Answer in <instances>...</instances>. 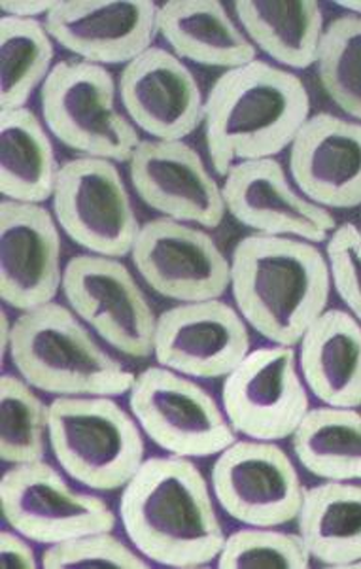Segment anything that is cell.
I'll list each match as a JSON object with an SVG mask.
<instances>
[{
	"mask_svg": "<svg viewBox=\"0 0 361 569\" xmlns=\"http://www.w3.org/2000/svg\"><path fill=\"white\" fill-rule=\"evenodd\" d=\"M121 525L142 557L166 568H203L225 543L209 482L190 458L144 460L123 487Z\"/></svg>",
	"mask_w": 361,
	"mask_h": 569,
	"instance_id": "cell-1",
	"label": "cell"
},
{
	"mask_svg": "<svg viewBox=\"0 0 361 569\" xmlns=\"http://www.w3.org/2000/svg\"><path fill=\"white\" fill-rule=\"evenodd\" d=\"M311 118V97L298 74L255 59L218 77L204 101V139L214 171L271 159L292 146Z\"/></svg>",
	"mask_w": 361,
	"mask_h": 569,
	"instance_id": "cell-2",
	"label": "cell"
},
{
	"mask_svg": "<svg viewBox=\"0 0 361 569\" xmlns=\"http://www.w3.org/2000/svg\"><path fill=\"white\" fill-rule=\"evenodd\" d=\"M231 290L239 315L267 341L295 347L328 310V258L312 242L250 234L231 256Z\"/></svg>",
	"mask_w": 361,
	"mask_h": 569,
	"instance_id": "cell-3",
	"label": "cell"
},
{
	"mask_svg": "<svg viewBox=\"0 0 361 569\" xmlns=\"http://www.w3.org/2000/svg\"><path fill=\"white\" fill-rule=\"evenodd\" d=\"M10 358L32 388L58 398H114L131 392L137 379L56 301L26 310L13 322Z\"/></svg>",
	"mask_w": 361,
	"mask_h": 569,
	"instance_id": "cell-4",
	"label": "cell"
},
{
	"mask_svg": "<svg viewBox=\"0 0 361 569\" xmlns=\"http://www.w3.org/2000/svg\"><path fill=\"white\" fill-rule=\"evenodd\" d=\"M48 439L72 481L102 492L126 487L147 452L139 422L107 396L53 399Z\"/></svg>",
	"mask_w": 361,
	"mask_h": 569,
	"instance_id": "cell-5",
	"label": "cell"
},
{
	"mask_svg": "<svg viewBox=\"0 0 361 569\" xmlns=\"http://www.w3.org/2000/svg\"><path fill=\"white\" fill-rule=\"evenodd\" d=\"M116 91L114 78L101 64L63 59L40 88L44 123L83 158L131 161L142 140L116 108Z\"/></svg>",
	"mask_w": 361,
	"mask_h": 569,
	"instance_id": "cell-6",
	"label": "cell"
},
{
	"mask_svg": "<svg viewBox=\"0 0 361 569\" xmlns=\"http://www.w3.org/2000/svg\"><path fill=\"white\" fill-rule=\"evenodd\" d=\"M129 407L140 430L171 456L209 458L237 441L223 407L203 387L167 367L137 375Z\"/></svg>",
	"mask_w": 361,
	"mask_h": 569,
	"instance_id": "cell-7",
	"label": "cell"
},
{
	"mask_svg": "<svg viewBox=\"0 0 361 569\" xmlns=\"http://www.w3.org/2000/svg\"><path fill=\"white\" fill-rule=\"evenodd\" d=\"M53 214L70 241L116 260L133 252L142 228L123 178L108 159L77 158L61 164Z\"/></svg>",
	"mask_w": 361,
	"mask_h": 569,
	"instance_id": "cell-8",
	"label": "cell"
},
{
	"mask_svg": "<svg viewBox=\"0 0 361 569\" xmlns=\"http://www.w3.org/2000/svg\"><path fill=\"white\" fill-rule=\"evenodd\" d=\"M0 511L12 530L42 545L112 531L118 525L107 501L70 487L58 469L44 460L4 471L0 479Z\"/></svg>",
	"mask_w": 361,
	"mask_h": 569,
	"instance_id": "cell-9",
	"label": "cell"
},
{
	"mask_svg": "<svg viewBox=\"0 0 361 569\" xmlns=\"http://www.w3.org/2000/svg\"><path fill=\"white\" fill-rule=\"evenodd\" d=\"M222 407L241 436L255 441L292 437L311 411L293 347L250 350L223 380Z\"/></svg>",
	"mask_w": 361,
	"mask_h": 569,
	"instance_id": "cell-10",
	"label": "cell"
},
{
	"mask_svg": "<svg viewBox=\"0 0 361 569\" xmlns=\"http://www.w3.org/2000/svg\"><path fill=\"white\" fill-rule=\"evenodd\" d=\"M63 293L72 312L121 355H153L158 318L120 260L97 253L74 256L64 267Z\"/></svg>",
	"mask_w": 361,
	"mask_h": 569,
	"instance_id": "cell-11",
	"label": "cell"
},
{
	"mask_svg": "<svg viewBox=\"0 0 361 569\" xmlns=\"http://www.w3.org/2000/svg\"><path fill=\"white\" fill-rule=\"evenodd\" d=\"M210 482L223 511L247 526L288 525L303 503L298 468L273 441H234L218 455Z\"/></svg>",
	"mask_w": 361,
	"mask_h": 569,
	"instance_id": "cell-12",
	"label": "cell"
},
{
	"mask_svg": "<svg viewBox=\"0 0 361 569\" xmlns=\"http://www.w3.org/2000/svg\"><path fill=\"white\" fill-rule=\"evenodd\" d=\"M131 258L153 291L180 303L220 299L231 282V263L212 237L169 218L140 228Z\"/></svg>",
	"mask_w": 361,
	"mask_h": 569,
	"instance_id": "cell-13",
	"label": "cell"
},
{
	"mask_svg": "<svg viewBox=\"0 0 361 569\" xmlns=\"http://www.w3.org/2000/svg\"><path fill=\"white\" fill-rule=\"evenodd\" d=\"M248 352L247 322L222 299L177 305L156 323V360L184 377L225 379Z\"/></svg>",
	"mask_w": 361,
	"mask_h": 569,
	"instance_id": "cell-14",
	"label": "cell"
},
{
	"mask_svg": "<svg viewBox=\"0 0 361 569\" xmlns=\"http://www.w3.org/2000/svg\"><path fill=\"white\" fill-rule=\"evenodd\" d=\"M129 174L142 203L174 222L215 229L228 212L222 188L184 140H142Z\"/></svg>",
	"mask_w": 361,
	"mask_h": 569,
	"instance_id": "cell-15",
	"label": "cell"
},
{
	"mask_svg": "<svg viewBox=\"0 0 361 569\" xmlns=\"http://www.w3.org/2000/svg\"><path fill=\"white\" fill-rule=\"evenodd\" d=\"M152 0H58L44 26L53 42L93 64H129L158 37Z\"/></svg>",
	"mask_w": 361,
	"mask_h": 569,
	"instance_id": "cell-16",
	"label": "cell"
},
{
	"mask_svg": "<svg viewBox=\"0 0 361 569\" xmlns=\"http://www.w3.org/2000/svg\"><path fill=\"white\" fill-rule=\"evenodd\" d=\"M225 210L255 234L328 242L337 229L330 210L295 190L277 159L234 164L223 182Z\"/></svg>",
	"mask_w": 361,
	"mask_h": 569,
	"instance_id": "cell-17",
	"label": "cell"
},
{
	"mask_svg": "<svg viewBox=\"0 0 361 569\" xmlns=\"http://www.w3.org/2000/svg\"><path fill=\"white\" fill-rule=\"evenodd\" d=\"M58 220L40 204L0 203V299L12 309L53 303L63 290Z\"/></svg>",
	"mask_w": 361,
	"mask_h": 569,
	"instance_id": "cell-18",
	"label": "cell"
},
{
	"mask_svg": "<svg viewBox=\"0 0 361 569\" xmlns=\"http://www.w3.org/2000/svg\"><path fill=\"white\" fill-rule=\"evenodd\" d=\"M120 99L133 126L153 140H184L204 120L203 93L193 72L158 46L121 70Z\"/></svg>",
	"mask_w": 361,
	"mask_h": 569,
	"instance_id": "cell-19",
	"label": "cell"
},
{
	"mask_svg": "<svg viewBox=\"0 0 361 569\" xmlns=\"http://www.w3.org/2000/svg\"><path fill=\"white\" fill-rule=\"evenodd\" d=\"M298 190L328 210L361 207V121L320 112L290 146Z\"/></svg>",
	"mask_w": 361,
	"mask_h": 569,
	"instance_id": "cell-20",
	"label": "cell"
},
{
	"mask_svg": "<svg viewBox=\"0 0 361 569\" xmlns=\"http://www.w3.org/2000/svg\"><path fill=\"white\" fill-rule=\"evenodd\" d=\"M299 371L323 406L361 407V323L347 310H325L299 341Z\"/></svg>",
	"mask_w": 361,
	"mask_h": 569,
	"instance_id": "cell-21",
	"label": "cell"
},
{
	"mask_svg": "<svg viewBox=\"0 0 361 569\" xmlns=\"http://www.w3.org/2000/svg\"><path fill=\"white\" fill-rule=\"evenodd\" d=\"M159 34L178 59L231 70L255 61V48L218 0H169L159 7Z\"/></svg>",
	"mask_w": 361,
	"mask_h": 569,
	"instance_id": "cell-22",
	"label": "cell"
},
{
	"mask_svg": "<svg viewBox=\"0 0 361 569\" xmlns=\"http://www.w3.org/2000/svg\"><path fill=\"white\" fill-rule=\"evenodd\" d=\"M234 13L248 40L265 56L288 67L317 64L323 12L317 0H237Z\"/></svg>",
	"mask_w": 361,
	"mask_h": 569,
	"instance_id": "cell-23",
	"label": "cell"
},
{
	"mask_svg": "<svg viewBox=\"0 0 361 569\" xmlns=\"http://www.w3.org/2000/svg\"><path fill=\"white\" fill-rule=\"evenodd\" d=\"M295 520L312 560L333 569L361 560V485L325 481L304 488Z\"/></svg>",
	"mask_w": 361,
	"mask_h": 569,
	"instance_id": "cell-24",
	"label": "cell"
},
{
	"mask_svg": "<svg viewBox=\"0 0 361 569\" xmlns=\"http://www.w3.org/2000/svg\"><path fill=\"white\" fill-rule=\"evenodd\" d=\"M61 164L42 121L29 108L0 112V193L16 203L53 199Z\"/></svg>",
	"mask_w": 361,
	"mask_h": 569,
	"instance_id": "cell-25",
	"label": "cell"
},
{
	"mask_svg": "<svg viewBox=\"0 0 361 569\" xmlns=\"http://www.w3.org/2000/svg\"><path fill=\"white\" fill-rule=\"evenodd\" d=\"M293 452L323 481H361V415L347 407H317L293 433Z\"/></svg>",
	"mask_w": 361,
	"mask_h": 569,
	"instance_id": "cell-26",
	"label": "cell"
},
{
	"mask_svg": "<svg viewBox=\"0 0 361 569\" xmlns=\"http://www.w3.org/2000/svg\"><path fill=\"white\" fill-rule=\"evenodd\" d=\"M53 39L39 20L0 18V112L27 108L53 70Z\"/></svg>",
	"mask_w": 361,
	"mask_h": 569,
	"instance_id": "cell-27",
	"label": "cell"
},
{
	"mask_svg": "<svg viewBox=\"0 0 361 569\" xmlns=\"http://www.w3.org/2000/svg\"><path fill=\"white\" fill-rule=\"evenodd\" d=\"M50 436V406L34 393L26 379H0V458L10 466L40 462Z\"/></svg>",
	"mask_w": 361,
	"mask_h": 569,
	"instance_id": "cell-28",
	"label": "cell"
},
{
	"mask_svg": "<svg viewBox=\"0 0 361 569\" xmlns=\"http://www.w3.org/2000/svg\"><path fill=\"white\" fill-rule=\"evenodd\" d=\"M317 69L331 101L361 121V18L347 13L325 26Z\"/></svg>",
	"mask_w": 361,
	"mask_h": 569,
	"instance_id": "cell-29",
	"label": "cell"
},
{
	"mask_svg": "<svg viewBox=\"0 0 361 569\" xmlns=\"http://www.w3.org/2000/svg\"><path fill=\"white\" fill-rule=\"evenodd\" d=\"M311 552L299 533L250 526L225 538L218 557L222 569H307Z\"/></svg>",
	"mask_w": 361,
	"mask_h": 569,
	"instance_id": "cell-30",
	"label": "cell"
},
{
	"mask_svg": "<svg viewBox=\"0 0 361 569\" xmlns=\"http://www.w3.org/2000/svg\"><path fill=\"white\" fill-rule=\"evenodd\" d=\"M150 563L140 552L116 538L112 531L88 533L80 538L48 545L40 568L44 569H148Z\"/></svg>",
	"mask_w": 361,
	"mask_h": 569,
	"instance_id": "cell-31",
	"label": "cell"
},
{
	"mask_svg": "<svg viewBox=\"0 0 361 569\" xmlns=\"http://www.w3.org/2000/svg\"><path fill=\"white\" fill-rule=\"evenodd\" d=\"M325 258L331 284L350 315L361 323V229L354 223L337 226L328 239Z\"/></svg>",
	"mask_w": 361,
	"mask_h": 569,
	"instance_id": "cell-32",
	"label": "cell"
},
{
	"mask_svg": "<svg viewBox=\"0 0 361 569\" xmlns=\"http://www.w3.org/2000/svg\"><path fill=\"white\" fill-rule=\"evenodd\" d=\"M23 533L16 530L0 531V566L2 569H37V555Z\"/></svg>",
	"mask_w": 361,
	"mask_h": 569,
	"instance_id": "cell-33",
	"label": "cell"
},
{
	"mask_svg": "<svg viewBox=\"0 0 361 569\" xmlns=\"http://www.w3.org/2000/svg\"><path fill=\"white\" fill-rule=\"evenodd\" d=\"M56 7H58V0H2L0 12L2 18L39 20L40 16H44L46 20Z\"/></svg>",
	"mask_w": 361,
	"mask_h": 569,
	"instance_id": "cell-34",
	"label": "cell"
},
{
	"mask_svg": "<svg viewBox=\"0 0 361 569\" xmlns=\"http://www.w3.org/2000/svg\"><path fill=\"white\" fill-rule=\"evenodd\" d=\"M0 345H2V360H7V356L10 355V348H12L13 337V322L8 317L7 310H2L0 315Z\"/></svg>",
	"mask_w": 361,
	"mask_h": 569,
	"instance_id": "cell-35",
	"label": "cell"
},
{
	"mask_svg": "<svg viewBox=\"0 0 361 569\" xmlns=\"http://www.w3.org/2000/svg\"><path fill=\"white\" fill-rule=\"evenodd\" d=\"M335 7L349 12V16L361 18V0H339V2H335Z\"/></svg>",
	"mask_w": 361,
	"mask_h": 569,
	"instance_id": "cell-36",
	"label": "cell"
}]
</instances>
